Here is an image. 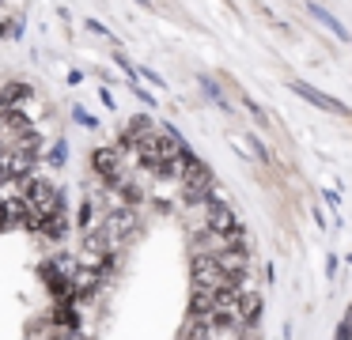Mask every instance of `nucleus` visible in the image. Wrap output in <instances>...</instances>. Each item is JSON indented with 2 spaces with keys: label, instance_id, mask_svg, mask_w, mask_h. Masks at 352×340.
Masks as SVG:
<instances>
[{
  "label": "nucleus",
  "instance_id": "f257e3e1",
  "mask_svg": "<svg viewBox=\"0 0 352 340\" xmlns=\"http://www.w3.org/2000/svg\"><path fill=\"white\" fill-rule=\"evenodd\" d=\"M95 231L102 234V242H107L110 249H118L122 253L125 246H129L133 238H137V231H140V216L133 208H110V212H102L99 219H95Z\"/></svg>",
  "mask_w": 352,
  "mask_h": 340
},
{
  "label": "nucleus",
  "instance_id": "f03ea898",
  "mask_svg": "<svg viewBox=\"0 0 352 340\" xmlns=\"http://www.w3.org/2000/svg\"><path fill=\"white\" fill-rule=\"evenodd\" d=\"M235 223H239V216H235V208H231V201H223L220 193L208 196V204L201 208V231L212 234V238H228Z\"/></svg>",
  "mask_w": 352,
  "mask_h": 340
},
{
  "label": "nucleus",
  "instance_id": "7ed1b4c3",
  "mask_svg": "<svg viewBox=\"0 0 352 340\" xmlns=\"http://www.w3.org/2000/svg\"><path fill=\"white\" fill-rule=\"evenodd\" d=\"M288 91H296L303 102H311L314 110H326V113H337V117H349V106L341 102V98H333V95H326V91H318V87H311L307 80H288Z\"/></svg>",
  "mask_w": 352,
  "mask_h": 340
},
{
  "label": "nucleus",
  "instance_id": "20e7f679",
  "mask_svg": "<svg viewBox=\"0 0 352 340\" xmlns=\"http://www.w3.org/2000/svg\"><path fill=\"white\" fill-rule=\"evenodd\" d=\"M231 314L239 317V325H243L246 332L258 329V325H261V314H265V299H261V291H254V287H243Z\"/></svg>",
  "mask_w": 352,
  "mask_h": 340
},
{
  "label": "nucleus",
  "instance_id": "39448f33",
  "mask_svg": "<svg viewBox=\"0 0 352 340\" xmlns=\"http://www.w3.org/2000/svg\"><path fill=\"white\" fill-rule=\"evenodd\" d=\"M303 8H307V15H311V19H318V23H322V27H326V30H329V34H333V38H337V42H349V27H344V23H341V19H337V15H333V12H329V8H322V4H318V0H307V4H303Z\"/></svg>",
  "mask_w": 352,
  "mask_h": 340
},
{
  "label": "nucleus",
  "instance_id": "423d86ee",
  "mask_svg": "<svg viewBox=\"0 0 352 340\" xmlns=\"http://www.w3.org/2000/svg\"><path fill=\"white\" fill-rule=\"evenodd\" d=\"M38 234L46 242H65V234H69V212H50V216H42Z\"/></svg>",
  "mask_w": 352,
  "mask_h": 340
},
{
  "label": "nucleus",
  "instance_id": "0eeeda50",
  "mask_svg": "<svg viewBox=\"0 0 352 340\" xmlns=\"http://www.w3.org/2000/svg\"><path fill=\"white\" fill-rule=\"evenodd\" d=\"M197 87H201V95H205L220 113H231V102H228V95H223L220 80H212V76H197Z\"/></svg>",
  "mask_w": 352,
  "mask_h": 340
},
{
  "label": "nucleus",
  "instance_id": "6e6552de",
  "mask_svg": "<svg viewBox=\"0 0 352 340\" xmlns=\"http://www.w3.org/2000/svg\"><path fill=\"white\" fill-rule=\"evenodd\" d=\"M80 302H72V299H65V302H57L54 306V325H61V329H72V332H80Z\"/></svg>",
  "mask_w": 352,
  "mask_h": 340
},
{
  "label": "nucleus",
  "instance_id": "1a4fd4ad",
  "mask_svg": "<svg viewBox=\"0 0 352 340\" xmlns=\"http://www.w3.org/2000/svg\"><path fill=\"white\" fill-rule=\"evenodd\" d=\"M95 219H99V201H95V193H87L84 201H80V208H76V227H80V234L91 231Z\"/></svg>",
  "mask_w": 352,
  "mask_h": 340
},
{
  "label": "nucleus",
  "instance_id": "9d476101",
  "mask_svg": "<svg viewBox=\"0 0 352 340\" xmlns=\"http://www.w3.org/2000/svg\"><path fill=\"white\" fill-rule=\"evenodd\" d=\"M65 163H69V140H61V136H57L54 151H50V166H54V170H61Z\"/></svg>",
  "mask_w": 352,
  "mask_h": 340
},
{
  "label": "nucleus",
  "instance_id": "9b49d317",
  "mask_svg": "<svg viewBox=\"0 0 352 340\" xmlns=\"http://www.w3.org/2000/svg\"><path fill=\"white\" fill-rule=\"evenodd\" d=\"M243 106H246V110H250V117H254V121H258V125H261V128H265V125H269V113H265V110H261V106H258V98H254V95H246V91H243Z\"/></svg>",
  "mask_w": 352,
  "mask_h": 340
},
{
  "label": "nucleus",
  "instance_id": "f8f14e48",
  "mask_svg": "<svg viewBox=\"0 0 352 340\" xmlns=\"http://www.w3.org/2000/svg\"><path fill=\"white\" fill-rule=\"evenodd\" d=\"M114 65H118V68H122V72H125V80H129V87H133V83H140V80H137V65H133V60L125 57L122 49L114 53Z\"/></svg>",
  "mask_w": 352,
  "mask_h": 340
},
{
  "label": "nucleus",
  "instance_id": "ddd939ff",
  "mask_svg": "<svg viewBox=\"0 0 352 340\" xmlns=\"http://www.w3.org/2000/svg\"><path fill=\"white\" fill-rule=\"evenodd\" d=\"M137 80H148V83H152L155 91H163V87H167V80H163V76L155 72L152 65H140V68H137Z\"/></svg>",
  "mask_w": 352,
  "mask_h": 340
},
{
  "label": "nucleus",
  "instance_id": "4468645a",
  "mask_svg": "<svg viewBox=\"0 0 352 340\" xmlns=\"http://www.w3.org/2000/svg\"><path fill=\"white\" fill-rule=\"evenodd\" d=\"M84 30H91V34H99V38H107V42H110V45H122V42H118V38H114V34H110V27H102V23H99V19H84Z\"/></svg>",
  "mask_w": 352,
  "mask_h": 340
},
{
  "label": "nucleus",
  "instance_id": "2eb2a0df",
  "mask_svg": "<svg viewBox=\"0 0 352 340\" xmlns=\"http://www.w3.org/2000/svg\"><path fill=\"white\" fill-rule=\"evenodd\" d=\"M72 121H76V125H84V128H99V117H95V113H87L84 106H72Z\"/></svg>",
  "mask_w": 352,
  "mask_h": 340
},
{
  "label": "nucleus",
  "instance_id": "dca6fc26",
  "mask_svg": "<svg viewBox=\"0 0 352 340\" xmlns=\"http://www.w3.org/2000/svg\"><path fill=\"white\" fill-rule=\"evenodd\" d=\"M8 34H12V38H23V34H27V19H23V15L8 19Z\"/></svg>",
  "mask_w": 352,
  "mask_h": 340
},
{
  "label": "nucleus",
  "instance_id": "f3484780",
  "mask_svg": "<svg viewBox=\"0 0 352 340\" xmlns=\"http://www.w3.org/2000/svg\"><path fill=\"white\" fill-rule=\"evenodd\" d=\"M133 95H137L140 102L148 106V110H155V95H152V91H144V87H140V83H133Z\"/></svg>",
  "mask_w": 352,
  "mask_h": 340
},
{
  "label": "nucleus",
  "instance_id": "a211bd4d",
  "mask_svg": "<svg viewBox=\"0 0 352 340\" xmlns=\"http://www.w3.org/2000/svg\"><path fill=\"white\" fill-rule=\"evenodd\" d=\"M322 201H326V204H329V208H333V212L341 208V193H337V189H326V193H322Z\"/></svg>",
  "mask_w": 352,
  "mask_h": 340
},
{
  "label": "nucleus",
  "instance_id": "6ab92c4d",
  "mask_svg": "<svg viewBox=\"0 0 352 340\" xmlns=\"http://www.w3.org/2000/svg\"><path fill=\"white\" fill-rule=\"evenodd\" d=\"M99 102L107 106V110H118V102H114V95H110V87H102V91H99Z\"/></svg>",
  "mask_w": 352,
  "mask_h": 340
},
{
  "label": "nucleus",
  "instance_id": "aec40b11",
  "mask_svg": "<svg viewBox=\"0 0 352 340\" xmlns=\"http://www.w3.org/2000/svg\"><path fill=\"white\" fill-rule=\"evenodd\" d=\"M65 83H69V87H80V83H84V72H80V68H72V72L65 76Z\"/></svg>",
  "mask_w": 352,
  "mask_h": 340
},
{
  "label": "nucleus",
  "instance_id": "412c9836",
  "mask_svg": "<svg viewBox=\"0 0 352 340\" xmlns=\"http://www.w3.org/2000/svg\"><path fill=\"white\" fill-rule=\"evenodd\" d=\"M349 332H352V325H349V317H344V321L337 325V337L333 340H349Z\"/></svg>",
  "mask_w": 352,
  "mask_h": 340
},
{
  "label": "nucleus",
  "instance_id": "4be33fe9",
  "mask_svg": "<svg viewBox=\"0 0 352 340\" xmlns=\"http://www.w3.org/2000/svg\"><path fill=\"white\" fill-rule=\"evenodd\" d=\"M8 34V19H0V38Z\"/></svg>",
  "mask_w": 352,
  "mask_h": 340
},
{
  "label": "nucleus",
  "instance_id": "5701e85b",
  "mask_svg": "<svg viewBox=\"0 0 352 340\" xmlns=\"http://www.w3.org/2000/svg\"><path fill=\"white\" fill-rule=\"evenodd\" d=\"M137 4H140V8H148V12H152V8H155L152 0H137Z\"/></svg>",
  "mask_w": 352,
  "mask_h": 340
}]
</instances>
